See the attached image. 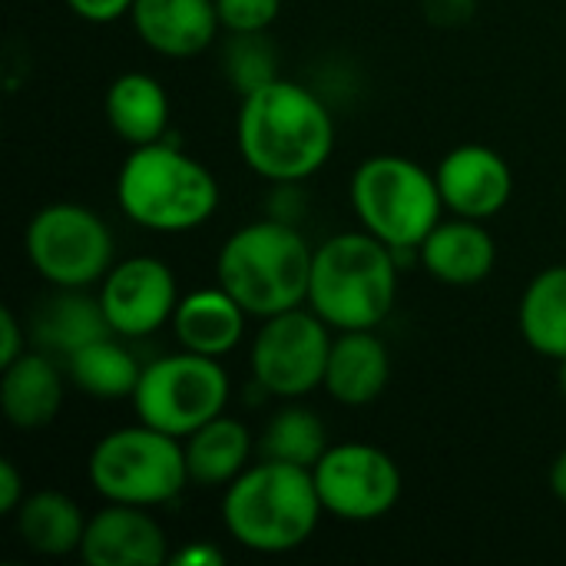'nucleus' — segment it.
Masks as SVG:
<instances>
[{"label":"nucleus","instance_id":"obj_1","mask_svg":"<svg viewBox=\"0 0 566 566\" xmlns=\"http://www.w3.org/2000/svg\"><path fill=\"white\" fill-rule=\"evenodd\" d=\"M235 143L242 163L259 179L295 186L332 159L335 119L315 90L279 76L242 96Z\"/></svg>","mask_w":566,"mask_h":566},{"label":"nucleus","instance_id":"obj_2","mask_svg":"<svg viewBox=\"0 0 566 566\" xmlns=\"http://www.w3.org/2000/svg\"><path fill=\"white\" fill-rule=\"evenodd\" d=\"M322 514L325 507L308 468L259 458L222 488V527L252 554L279 557L305 547Z\"/></svg>","mask_w":566,"mask_h":566},{"label":"nucleus","instance_id":"obj_3","mask_svg":"<svg viewBox=\"0 0 566 566\" xmlns=\"http://www.w3.org/2000/svg\"><path fill=\"white\" fill-rule=\"evenodd\" d=\"M219 199V179L212 169L169 136L149 146H133L116 172V206L146 232L179 235L202 229L216 216Z\"/></svg>","mask_w":566,"mask_h":566},{"label":"nucleus","instance_id":"obj_4","mask_svg":"<svg viewBox=\"0 0 566 566\" xmlns=\"http://www.w3.org/2000/svg\"><path fill=\"white\" fill-rule=\"evenodd\" d=\"M312 259L315 249L292 222L255 219L222 242L216 282L262 322L308 302Z\"/></svg>","mask_w":566,"mask_h":566},{"label":"nucleus","instance_id":"obj_5","mask_svg":"<svg viewBox=\"0 0 566 566\" xmlns=\"http://www.w3.org/2000/svg\"><path fill=\"white\" fill-rule=\"evenodd\" d=\"M328 328H378L398 305V252L371 232H338L315 249L308 302Z\"/></svg>","mask_w":566,"mask_h":566},{"label":"nucleus","instance_id":"obj_6","mask_svg":"<svg viewBox=\"0 0 566 566\" xmlns=\"http://www.w3.org/2000/svg\"><path fill=\"white\" fill-rule=\"evenodd\" d=\"M352 209L358 226L398 255L418 252L448 212L434 172L395 153H378L358 163L352 172Z\"/></svg>","mask_w":566,"mask_h":566},{"label":"nucleus","instance_id":"obj_7","mask_svg":"<svg viewBox=\"0 0 566 566\" xmlns=\"http://www.w3.org/2000/svg\"><path fill=\"white\" fill-rule=\"evenodd\" d=\"M90 488L109 504L166 507L186 484V444L149 424H129L103 434L86 458Z\"/></svg>","mask_w":566,"mask_h":566},{"label":"nucleus","instance_id":"obj_8","mask_svg":"<svg viewBox=\"0 0 566 566\" xmlns=\"http://www.w3.org/2000/svg\"><path fill=\"white\" fill-rule=\"evenodd\" d=\"M229 395L232 385L222 361L182 348L179 355H163L143 365L133 408L143 424L186 441L192 431L226 415Z\"/></svg>","mask_w":566,"mask_h":566},{"label":"nucleus","instance_id":"obj_9","mask_svg":"<svg viewBox=\"0 0 566 566\" xmlns=\"http://www.w3.org/2000/svg\"><path fill=\"white\" fill-rule=\"evenodd\" d=\"M33 272L53 289H90L116 265V242L99 212L80 202H50L23 232Z\"/></svg>","mask_w":566,"mask_h":566},{"label":"nucleus","instance_id":"obj_10","mask_svg":"<svg viewBox=\"0 0 566 566\" xmlns=\"http://www.w3.org/2000/svg\"><path fill=\"white\" fill-rule=\"evenodd\" d=\"M332 332L335 328H328L308 305L262 318L249 352L252 381L279 401H302L318 391L335 342Z\"/></svg>","mask_w":566,"mask_h":566},{"label":"nucleus","instance_id":"obj_11","mask_svg":"<svg viewBox=\"0 0 566 566\" xmlns=\"http://www.w3.org/2000/svg\"><path fill=\"white\" fill-rule=\"evenodd\" d=\"M318 501L328 517L345 524H371L388 517L405 491L398 461L365 441L328 444V451L312 468Z\"/></svg>","mask_w":566,"mask_h":566},{"label":"nucleus","instance_id":"obj_12","mask_svg":"<svg viewBox=\"0 0 566 566\" xmlns=\"http://www.w3.org/2000/svg\"><path fill=\"white\" fill-rule=\"evenodd\" d=\"M179 285L172 269L156 255H133L116 262L99 282V305L113 335L136 342L172 322L179 305Z\"/></svg>","mask_w":566,"mask_h":566},{"label":"nucleus","instance_id":"obj_13","mask_svg":"<svg viewBox=\"0 0 566 566\" xmlns=\"http://www.w3.org/2000/svg\"><path fill=\"white\" fill-rule=\"evenodd\" d=\"M444 209L461 219H494L514 196V172L507 159L484 143H461L434 169Z\"/></svg>","mask_w":566,"mask_h":566},{"label":"nucleus","instance_id":"obj_14","mask_svg":"<svg viewBox=\"0 0 566 566\" xmlns=\"http://www.w3.org/2000/svg\"><path fill=\"white\" fill-rule=\"evenodd\" d=\"M86 566H163L169 564V537L149 507L109 504L90 514L80 544Z\"/></svg>","mask_w":566,"mask_h":566},{"label":"nucleus","instance_id":"obj_15","mask_svg":"<svg viewBox=\"0 0 566 566\" xmlns=\"http://www.w3.org/2000/svg\"><path fill=\"white\" fill-rule=\"evenodd\" d=\"M129 23L153 53L169 60L206 53L222 30L216 0H133Z\"/></svg>","mask_w":566,"mask_h":566},{"label":"nucleus","instance_id":"obj_16","mask_svg":"<svg viewBox=\"0 0 566 566\" xmlns=\"http://www.w3.org/2000/svg\"><path fill=\"white\" fill-rule=\"evenodd\" d=\"M424 272L451 289L481 285L497 265V242L478 219H441L415 252Z\"/></svg>","mask_w":566,"mask_h":566},{"label":"nucleus","instance_id":"obj_17","mask_svg":"<svg viewBox=\"0 0 566 566\" xmlns=\"http://www.w3.org/2000/svg\"><path fill=\"white\" fill-rule=\"evenodd\" d=\"M391 381V352L375 328L338 332L325 365V391L345 408L375 405Z\"/></svg>","mask_w":566,"mask_h":566},{"label":"nucleus","instance_id":"obj_18","mask_svg":"<svg viewBox=\"0 0 566 566\" xmlns=\"http://www.w3.org/2000/svg\"><path fill=\"white\" fill-rule=\"evenodd\" d=\"M0 371V411L17 431H40L56 421L66 385L50 352H23Z\"/></svg>","mask_w":566,"mask_h":566},{"label":"nucleus","instance_id":"obj_19","mask_svg":"<svg viewBox=\"0 0 566 566\" xmlns=\"http://www.w3.org/2000/svg\"><path fill=\"white\" fill-rule=\"evenodd\" d=\"M245 318L249 312L216 282V289H196L182 295L169 325L179 348L222 361L239 348L245 335Z\"/></svg>","mask_w":566,"mask_h":566},{"label":"nucleus","instance_id":"obj_20","mask_svg":"<svg viewBox=\"0 0 566 566\" xmlns=\"http://www.w3.org/2000/svg\"><path fill=\"white\" fill-rule=\"evenodd\" d=\"M109 129L133 149L169 136V93L153 73H119L103 96Z\"/></svg>","mask_w":566,"mask_h":566},{"label":"nucleus","instance_id":"obj_21","mask_svg":"<svg viewBox=\"0 0 566 566\" xmlns=\"http://www.w3.org/2000/svg\"><path fill=\"white\" fill-rule=\"evenodd\" d=\"M186 468H189V484L196 488H229L255 458V438L252 431L229 418L219 415L199 431H192L186 441Z\"/></svg>","mask_w":566,"mask_h":566},{"label":"nucleus","instance_id":"obj_22","mask_svg":"<svg viewBox=\"0 0 566 566\" xmlns=\"http://www.w3.org/2000/svg\"><path fill=\"white\" fill-rule=\"evenodd\" d=\"M86 521L90 517L83 514V507L70 494L53 491V488L27 494L13 514V527H17L20 544L40 557L80 554Z\"/></svg>","mask_w":566,"mask_h":566},{"label":"nucleus","instance_id":"obj_23","mask_svg":"<svg viewBox=\"0 0 566 566\" xmlns=\"http://www.w3.org/2000/svg\"><path fill=\"white\" fill-rule=\"evenodd\" d=\"M86 289H56V295H50L36 315H33V342L43 352H56V355H70L103 335H109V322L103 315L99 295L90 298L83 295Z\"/></svg>","mask_w":566,"mask_h":566},{"label":"nucleus","instance_id":"obj_24","mask_svg":"<svg viewBox=\"0 0 566 566\" xmlns=\"http://www.w3.org/2000/svg\"><path fill=\"white\" fill-rule=\"evenodd\" d=\"M126 338L119 335H103L76 352H70L63 358L66 378L90 398L96 401H123L133 398L139 378H143V365L136 361V355L123 345Z\"/></svg>","mask_w":566,"mask_h":566},{"label":"nucleus","instance_id":"obj_25","mask_svg":"<svg viewBox=\"0 0 566 566\" xmlns=\"http://www.w3.org/2000/svg\"><path fill=\"white\" fill-rule=\"evenodd\" d=\"M517 328L531 352L560 361L566 358V265L541 269L517 305Z\"/></svg>","mask_w":566,"mask_h":566},{"label":"nucleus","instance_id":"obj_26","mask_svg":"<svg viewBox=\"0 0 566 566\" xmlns=\"http://www.w3.org/2000/svg\"><path fill=\"white\" fill-rule=\"evenodd\" d=\"M325 451H328L325 421L298 401H289L285 408H279L265 421L262 434L255 438V458L282 461V464H295L308 471L318 464Z\"/></svg>","mask_w":566,"mask_h":566},{"label":"nucleus","instance_id":"obj_27","mask_svg":"<svg viewBox=\"0 0 566 566\" xmlns=\"http://www.w3.org/2000/svg\"><path fill=\"white\" fill-rule=\"evenodd\" d=\"M226 80L239 96L279 80V53L265 33H229L222 50Z\"/></svg>","mask_w":566,"mask_h":566},{"label":"nucleus","instance_id":"obj_28","mask_svg":"<svg viewBox=\"0 0 566 566\" xmlns=\"http://www.w3.org/2000/svg\"><path fill=\"white\" fill-rule=\"evenodd\" d=\"M226 33H269L282 13V0H216Z\"/></svg>","mask_w":566,"mask_h":566},{"label":"nucleus","instance_id":"obj_29","mask_svg":"<svg viewBox=\"0 0 566 566\" xmlns=\"http://www.w3.org/2000/svg\"><path fill=\"white\" fill-rule=\"evenodd\" d=\"M70 7L73 17L86 20V23H116L123 17H129L133 0H63Z\"/></svg>","mask_w":566,"mask_h":566},{"label":"nucleus","instance_id":"obj_30","mask_svg":"<svg viewBox=\"0 0 566 566\" xmlns=\"http://www.w3.org/2000/svg\"><path fill=\"white\" fill-rule=\"evenodd\" d=\"M27 352V335H23V325L17 318V312L10 305L0 308V368L17 361L20 355Z\"/></svg>","mask_w":566,"mask_h":566},{"label":"nucleus","instance_id":"obj_31","mask_svg":"<svg viewBox=\"0 0 566 566\" xmlns=\"http://www.w3.org/2000/svg\"><path fill=\"white\" fill-rule=\"evenodd\" d=\"M478 10V0H424V13L431 23L441 27H458L464 20H471Z\"/></svg>","mask_w":566,"mask_h":566},{"label":"nucleus","instance_id":"obj_32","mask_svg":"<svg viewBox=\"0 0 566 566\" xmlns=\"http://www.w3.org/2000/svg\"><path fill=\"white\" fill-rule=\"evenodd\" d=\"M23 497H27L23 478H20L17 464H13L10 458H3V461H0V514L13 517L17 507L23 504Z\"/></svg>","mask_w":566,"mask_h":566},{"label":"nucleus","instance_id":"obj_33","mask_svg":"<svg viewBox=\"0 0 566 566\" xmlns=\"http://www.w3.org/2000/svg\"><path fill=\"white\" fill-rule=\"evenodd\" d=\"M169 564L172 566H222L226 564V554H222L216 544H209V541H192L189 547H182L179 554H172V557H169Z\"/></svg>","mask_w":566,"mask_h":566},{"label":"nucleus","instance_id":"obj_34","mask_svg":"<svg viewBox=\"0 0 566 566\" xmlns=\"http://www.w3.org/2000/svg\"><path fill=\"white\" fill-rule=\"evenodd\" d=\"M547 488H551V494L560 501L566 507V448L554 458V464H551V474H547Z\"/></svg>","mask_w":566,"mask_h":566},{"label":"nucleus","instance_id":"obj_35","mask_svg":"<svg viewBox=\"0 0 566 566\" xmlns=\"http://www.w3.org/2000/svg\"><path fill=\"white\" fill-rule=\"evenodd\" d=\"M557 388H560V395H564L566 401V358L557 361Z\"/></svg>","mask_w":566,"mask_h":566}]
</instances>
